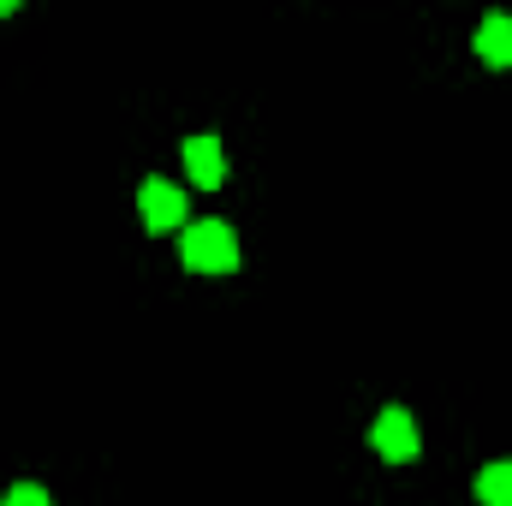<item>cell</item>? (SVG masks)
<instances>
[{
  "mask_svg": "<svg viewBox=\"0 0 512 506\" xmlns=\"http://www.w3.org/2000/svg\"><path fill=\"white\" fill-rule=\"evenodd\" d=\"M185 268L197 274H233L239 268V233L227 221H185V239H179Z\"/></svg>",
  "mask_w": 512,
  "mask_h": 506,
  "instance_id": "obj_1",
  "label": "cell"
},
{
  "mask_svg": "<svg viewBox=\"0 0 512 506\" xmlns=\"http://www.w3.org/2000/svg\"><path fill=\"white\" fill-rule=\"evenodd\" d=\"M137 209H143V227H149V233L185 227V191H179L173 179H161V173H149V179L137 185Z\"/></svg>",
  "mask_w": 512,
  "mask_h": 506,
  "instance_id": "obj_2",
  "label": "cell"
},
{
  "mask_svg": "<svg viewBox=\"0 0 512 506\" xmlns=\"http://www.w3.org/2000/svg\"><path fill=\"white\" fill-rule=\"evenodd\" d=\"M370 441H376V453H382V459H393V465L417 459V447H423V435H417V417H411L405 405H387L382 417H376V429H370Z\"/></svg>",
  "mask_w": 512,
  "mask_h": 506,
  "instance_id": "obj_3",
  "label": "cell"
},
{
  "mask_svg": "<svg viewBox=\"0 0 512 506\" xmlns=\"http://www.w3.org/2000/svg\"><path fill=\"white\" fill-rule=\"evenodd\" d=\"M185 173H191L197 191H215V185L227 179V155H221V137H215V131L185 137Z\"/></svg>",
  "mask_w": 512,
  "mask_h": 506,
  "instance_id": "obj_4",
  "label": "cell"
},
{
  "mask_svg": "<svg viewBox=\"0 0 512 506\" xmlns=\"http://www.w3.org/2000/svg\"><path fill=\"white\" fill-rule=\"evenodd\" d=\"M477 54L489 66H512V12H489L477 24Z\"/></svg>",
  "mask_w": 512,
  "mask_h": 506,
  "instance_id": "obj_5",
  "label": "cell"
},
{
  "mask_svg": "<svg viewBox=\"0 0 512 506\" xmlns=\"http://www.w3.org/2000/svg\"><path fill=\"white\" fill-rule=\"evenodd\" d=\"M477 501L483 506H512V459H495L477 471Z\"/></svg>",
  "mask_w": 512,
  "mask_h": 506,
  "instance_id": "obj_6",
  "label": "cell"
},
{
  "mask_svg": "<svg viewBox=\"0 0 512 506\" xmlns=\"http://www.w3.org/2000/svg\"><path fill=\"white\" fill-rule=\"evenodd\" d=\"M0 506H54L48 501V489H36V483H18V489H6V501Z\"/></svg>",
  "mask_w": 512,
  "mask_h": 506,
  "instance_id": "obj_7",
  "label": "cell"
}]
</instances>
